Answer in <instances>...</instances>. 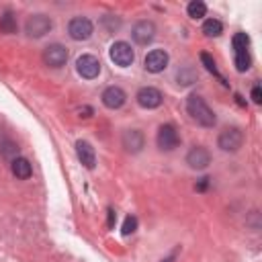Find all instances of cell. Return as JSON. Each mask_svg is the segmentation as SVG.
Wrapping results in <instances>:
<instances>
[{"mask_svg": "<svg viewBox=\"0 0 262 262\" xmlns=\"http://www.w3.org/2000/svg\"><path fill=\"white\" fill-rule=\"evenodd\" d=\"M186 111H188V115L199 123V125H203V127H213L215 123H217V117H215V113L209 108V104L203 100V96H199V94H190L188 98H186Z\"/></svg>", "mask_w": 262, "mask_h": 262, "instance_id": "6da1fadb", "label": "cell"}, {"mask_svg": "<svg viewBox=\"0 0 262 262\" xmlns=\"http://www.w3.org/2000/svg\"><path fill=\"white\" fill-rule=\"evenodd\" d=\"M68 33H70V37H72L74 41H86V39L92 37L94 25H92V20L86 18V16H74V18L70 20V25H68Z\"/></svg>", "mask_w": 262, "mask_h": 262, "instance_id": "7a4b0ae2", "label": "cell"}, {"mask_svg": "<svg viewBox=\"0 0 262 262\" xmlns=\"http://www.w3.org/2000/svg\"><path fill=\"white\" fill-rule=\"evenodd\" d=\"M242 143H244V133L237 127H227L217 137V145L223 151H237L242 147Z\"/></svg>", "mask_w": 262, "mask_h": 262, "instance_id": "3957f363", "label": "cell"}, {"mask_svg": "<svg viewBox=\"0 0 262 262\" xmlns=\"http://www.w3.org/2000/svg\"><path fill=\"white\" fill-rule=\"evenodd\" d=\"M156 141H158V147H160V149H164V151H172V149L178 147V143H180V135H178V131H176L174 125L166 123V125H162V127L158 129Z\"/></svg>", "mask_w": 262, "mask_h": 262, "instance_id": "277c9868", "label": "cell"}, {"mask_svg": "<svg viewBox=\"0 0 262 262\" xmlns=\"http://www.w3.org/2000/svg\"><path fill=\"white\" fill-rule=\"evenodd\" d=\"M108 55H111V59H113L117 66H121V68L131 66L133 59H135V51H133L131 45L125 43V41H115V43L111 45Z\"/></svg>", "mask_w": 262, "mask_h": 262, "instance_id": "5b68a950", "label": "cell"}, {"mask_svg": "<svg viewBox=\"0 0 262 262\" xmlns=\"http://www.w3.org/2000/svg\"><path fill=\"white\" fill-rule=\"evenodd\" d=\"M76 72H78L82 78H86V80H94V78L100 74V61H98V57H94V55H90V53L80 55V57L76 59Z\"/></svg>", "mask_w": 262, "mask_h": 262, "instance_id": "8992f818", "label": "cell"}, {"mask_svg": "<svg viewBox=\"0 0 262 262\" xmlns=\"http://www.w3.org/2000/svg\"><path fill=\"white\" fill-rule=\"evenodd\" d=\"M131 37H133L135 43H139V45H147V43H151L154 37H156V25H154L151 20H147V18L137 20V23L133 25Z\"/></svg>", "mask_w": 262, "mask_h": 262, "instance_id": "52a82bcc", "label": "cell"}, {"mask_svg": "<svg viewBox=\"0 0 262 262\" xmlns=\"http://www.w3.org/2000/svg\"><path fill=\"white\" fill-rule=\"evenodd\" d=\"M51 27H53V23H51L49 16H45V14H33V16L27 20L25 31H27L29 37H43L45 33L51 31Z\"/></svg>", "mask_w": 262, "mask_h": 262, "instance_id": "ba28073f", "label": "cell"}, {"mask_svg": "<svg viewBox=\"0 0 262 262\" xmlns=\"http://www.w3.org/2000/svg\"><path fill=\"white\" fill-rule=\"evenodd\" d=\"M43 61L49 66V68H61L66 61H68V49L59 43H53L49 47H45L43 51Z\"/></svg>", "mask_w": 262, "mask_h": 262, "instance_id": "9c48e42d", "label": "cell"}, {"mask_svg": "<svg viewBox=\"0 0 262 262\" xmlns=\"http://www.w3.org/2000/svg\"><path fill=\"white\" fill-rule=\"evenodd\" d=\"M137 102H139V106H143V108H158L160 104H162V92L158 90V88H154V86H143V88H139V92H137Z\"/></svg>", "mask_w": 262, "mask_h": 262, "instance_id": "30bf717a", "label": "cell"}, {"mask_svg": "<svg viewBox=\"0 0 262 262\" xmlns=\"http://www.w3.org/2000/svg\"><path fill=\"white\" fill-rule=\"evenodd\" d=\"M145 70L151 72V74H160L168 68V53L164 49H151L147 55H145Z\"/></svg>", "mask_w": 262, "mask_h": 262, "instance_id": "8fae6325", "label": "cell"}, {"mask_svg": "<svg viewBox=\"0 0 262 262\" xmlns=\"http://www.w3.org/2000/svg\"><path fill=\"white\" fill-rule=\"evenodd\" d=\"M186 164H188L190 168H194V170H203V168H207V166L211 164V154H209L205 147L194 145V147H190V151L186 154Z\"/></svg>", "mask_w": 262, "mask_h": 262, "instance_id": "7c38bea8", "label": "cell"}, {"mask_svg": "<svg viewBox=\"0 0 262 262\" xmlns=\"http://www.w3.org/2000/svg\"><path fill=\"white\" fill-rule=\"evenodd\" d=\"M125 100H127V94H125V90L123 88H119V86H108L104 92H102V104L106 106V108H121L123 104H125Z\"/></svg>", "mask_w": 262, "mask_h": 262, "instance_id": "4fadbf2b", "label": "cell"}, {"mask_svg": "<svg viewBox=\"0 0 262 262\" xmlns=\"http://www.w3.org/2000/svg\"><path fill=\"white\" fill-rule=\"evenodd\" d=\"M76 156H78V160L88 168V170H92L94 168V164H96V154H94V147L88 143V141H76Z\"/></svg>", "mask_w": 262, "mask_h": 262, "instance_id": "5bb4252c", "label": "cell"}, {"mask_svg": "<svg viewBox=\"0 0 262 262\" xmlns=\"http://www.w3.org/2000/svg\"><path fill=\"white\" fill-rule=\"evenodd\" d=\"M123 147L131 154H137L143 147V133L139 129H127L123 133Z\"/></svg>", "mask_w": 262, "mask_h": 262, "instance_id": "9a60e30c", "label": "cell"}, {"mask_svg": "<svg viewBox=\"0 0 262 262\" xmlns=\"http://www.w3.org/2000/svg\"><path fill=\"white\" fill-rule=\"evenodd\" d=\"M10 170H12V174H14L18 180H27V178H31V174H33L31 162H29L27 158H14V160L10 162Z\"/></svg>", "mask_w": 262, "mask_h": 262, "instance_id": "2e32d148", "label": "cell"}, {"mask_svg": "<svg viewBox=\"0 0 262 262\" xmlns=\"http://www.w3.org/2000/svg\"><path fill=\"white\" fill-rule=\"evenodd\" d=\"M0 31L6 33V35L16 33V18H14V14H12L10 10H6V12L0 16Z\"/></svg>", "mask_w": 262, "mask_h": 262, "instance_id": "e0dca14e", "label": "cell"}, {"mask_svg": "<svg viewBox=\"0 0 262 262\" xmlns=\"http://www.w3.org/2000/svg\"><path fill=\"white\" fill-rule=\"evenodd\" d=\"M186 12H188L190 18L199 20V18H203V16L207 14V4H205L203 0H192V2L186 6Z\"/></svg>", "mask_w": 262, "mask_h": 262, "instance_id": "ac0fdd59", "label": "cell"}, {"mask_svg": "<svg viewBox=\"0 0 262 262\" xmlns=\"http://www.w3.org/2000/svg\"><path fill=\"white\" fill-rule=\"evenodd\" d=\"M203 33H205L207 37H219V35L223 33L221 20H217V18H207V20L203 23Z\"/></svg>", "mask_w": 262, "mask_h": 262, "instance_id": "d6986e66", "label": "cell"}, {"mask_svg": "<svg viewBox=\"0 0 262 262\" xmlns=\"http://www.w3.org/2000/svg\"><path fill=\"white\" fill-rule=\"evenodd\" d=\"M233 61H235V70L237 72H246L252 66V57H250L248 51H235V59Z\"/></svg>", "mask_w": 262, "mask_h": 262, "instance_id": "ffe728a7", "label": "cell"}, {"mask_svg": "<svg viewBox=\"0 0 262 262\" xmlns=\"http://www.w3.org/2000/svg\"><path fill=\"white\" fill-rule=\"evenodd\" d=\"M231 45L235 51H248V45H250V37L246 33H235L233 39H231Z\"/></svg>", "mask_w": 262, "mask_h": 262, "instance_id": "44dd1931", "label": "cell"}, {"mask_svg": "<svg viewBox=\"0 0 262 262\" xmlns=\"http://www.w3.org/2000/svg\"><path fill=\"white\" fill-rule=\"evenodd\" d=\"M201 61H203V66L207 68V72H211L213 76H217V78H219V80H221V82L225 84V80H223V78H221V74L217 72V66H215V59H213V57H211V55H209L207 51H203V53H201Z\"/></svg>", "mask_w": 262, "mask_h": 262, "instance_id": "7402d4cb", "label": "cell"}, {"mask_svg": "<svg viewBox=\"0 0 262 262\" xmlns=\"http://www.w3.org/2000/svg\"><path fill=\"white\" fill-rule=\"evenodd\" d=\"M137 229V217H133V215H129V217H125V221H123V229H121V233L123 235H131L133 231Z\"/></svg>", "mask_w": 262, "mask_h": 262, "instance_id": "603a6c76", "label": "cell"}, {"mask_svg": "<svg viewBox=\"0 0 262 262\" xmlns=\"http://www.w3.org/2000/svg\"><path fill=\"white\" fill-rule=\"evenodd\" d=\"M178 84H182V86H186V84H192L194 80H196V76L190 72V70H182V72H178Z\"/></svg>", "mask_w": 262, "mask_h": 262, "instance_id": "cb8c5ba5", "label": "cell"}, {"mask_svg": "<svg viewBox=\"0 0 262 262\" xmlns=\"http://www.w3.org/2000/svg\"><path fill=\"white\" fill-rule=\"evenodd\" d=\"M252 100H254L256 104H260V102H262V90H260V86H258V84L252 88Z\"/></svg>", "mask_w": 262, "mask_h": 262, "instance_id": "d4e9b609", "label": "cell"}, {"mask_svg": "<svg viewBox=\"0 0 262 262\" xmlns=\"http://www.w3.org/2000/svg\"><path fill=\"white\" fill-rule=\"evenodd\" d=\"M115 219H117L115 209H108V221H106V227H108V229H113V227H115Z\"/></svg>", "mask_w": 262, "mask_h": 262, "instance_id": "484cf974", "label": "cell"}, {"mask_svg": "<svg viewBox=\"0 0 262 262\" xmlns=\"http://www.w3.org/2000/svg\"><path fill=\"white\" fill-rule=\"evenodd\" d=\"M209 186V178H201V182L196 184V190H205Z\"/></svg>", "mask_w": 262, "mask_h": 262, "instance_id": "4316f807", "label": "cell"}, {"mask_svg": "<svg viewBox=\"0 0 262 262\" xmlns=\"http://www.w3.org/2000/svg\"><path fill=\"white\" fill-rule=\"evenodd\" d=\"M162 262H174V256H170V258H166V260H162Z\"/></svg>", "mask_w": 262, "mask_h": 262, "instance_id": "83f0119b", "label": "cell"}]
</instances>
